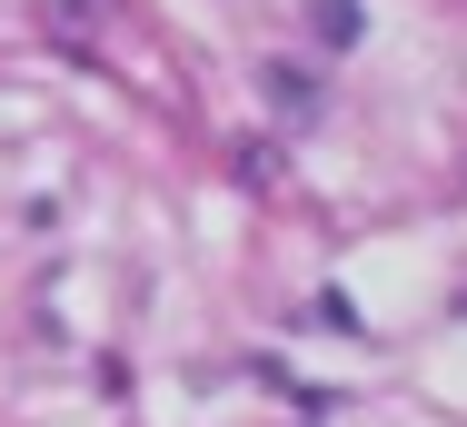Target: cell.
Instances as JSON below:
<instances>
[{
	"label": "cell",
	"instance_id": "obj_1",
	"mask_svg": "<svg viewBox=\"0 0 467 427\" xmlns=\"http://www.w3.org/2000/svg\"><path fill=\"white\" fill-rule=\"evenodd\" d=\"M269 99H279V120H318V80H308L298 60H279V70H269Z\"/></svg>",
	"mask_w": 467,
	"mask_h": 427
},
{
	"label": "cell",
	"instance_id": "obj_2",
	"mask_svg": "<svg viewBox=\"0 0 467 427\" xmlns=\"http://www.w3.org/2000/svg\"><path fill=\"white\" fill-rule=\"evenodd\" d=\"M308 20H318V40H358V0H318Z\"/></svg>",
	"mask_w": 467,
	"mask_h": 427
},
{
	"label": "cell",
	"instance_id": "obj_3",
	"mask_svg": "<svg viewBox=\"0 0 467 427\" xmlns=\"http://www.w3.org/2000/svg\"><path fill=\"white\" fill-rule=\"evenodd\" d=\"M40 10H50V30H70V40L90 30V0H40Z\"/></svg>",
	"mask_w": 467,
	"mask_h": 427
}]
</instances>
